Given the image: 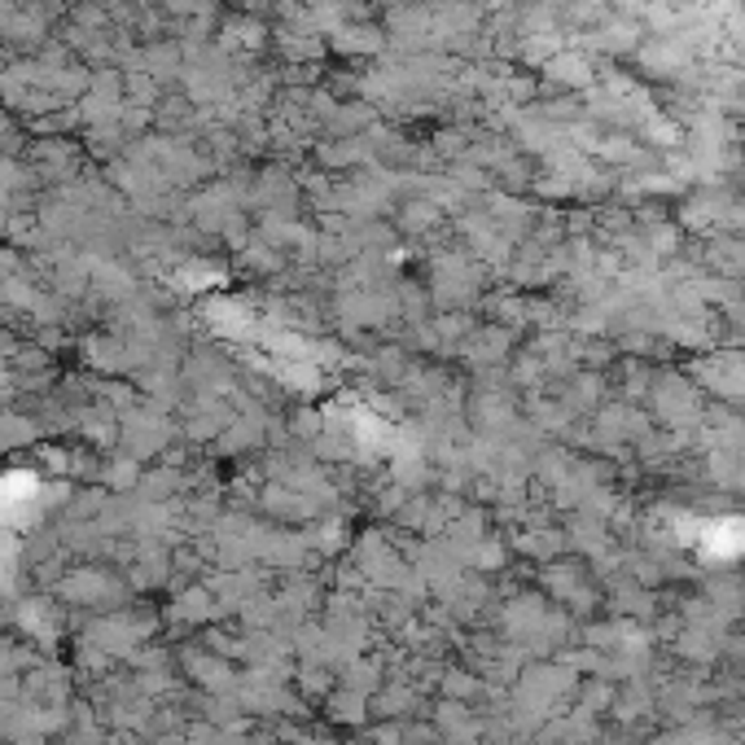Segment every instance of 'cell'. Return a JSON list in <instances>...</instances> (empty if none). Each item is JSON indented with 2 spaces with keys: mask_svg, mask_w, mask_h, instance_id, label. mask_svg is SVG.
<instances>
[{
  "mask_svg": "<svg viewBox=\"0 0 745 745\" xmlns=\"http://www.w3.org/2000/svg\"><path fill=\"white\" fill-rule=\"evenodd\" d=\"M544 79L553 88H570V93H587L592 88V62L574 48H558L549 62H544Z\"/></svg>",
  "mask_w": 745,
  "mask_h": 745,
  "instance_id": "obj_1",
  "label": "cell"
},
{
  "mask_svg": "<svg viewBox=\"0 0 745 745\" xmlns=\"http://www.w3.org/2000/svg\"><path fill=\"white\" fill-rule=\"evenodd\" d=\"M334 48L343 53V57H369L381 48V31L377 26H352V22H343L338 31H334Z\"/></svg>",
  "mask_w": 745,
  "mask_h": 745,
  "instance_id": "obj_2",
  "label": "cell"
}]
</instances>
